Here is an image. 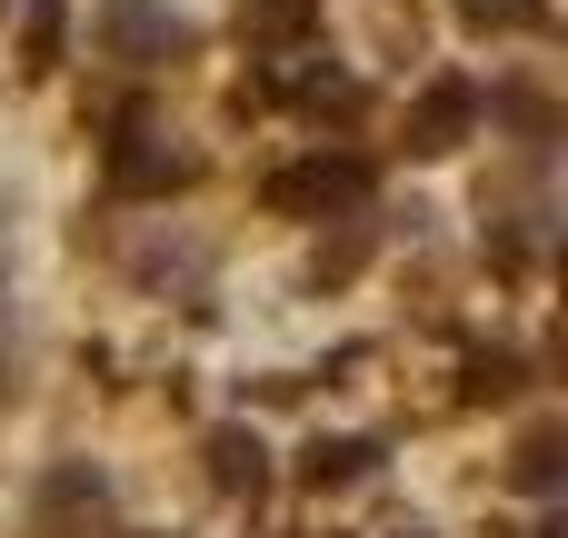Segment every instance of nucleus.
<instances>
[{
    "mask_svg": "<svg viewBox=\"0 0 568 538\" xmlns=\"http://www.w3.org/2000/svg\"><path fill=\"white\" fill-rule=\"evenodd\" d=\"M359 200H369V160H349V150H310V160L270 170V210H290V220H329Z\"/></svg>",
    "mask_w": 568,
    "mask_h": 538,
    "instance_id": "obj_1",
    "label": "nucleus"
},
{
    "mask_svg": "<svg viewBox=\"0 0 568 538\" xmlns=\"http://www.w3.org/2000/svg\"><path fill=\"white\" fill-rule=\"evenodd\" d=\"M100 50L130 60V70H160V60L190 50V20L160 10V0H100Z\"/></svg>",
    "mask_w": 568,
    "mask_h": 538,
    "instance_id": "obj_2",
    "label": "nucleus"
},
{
    "mask_svg": "<svg viewBox=\"0 0 568 538\" xmlns=\"http://www.w3.org/2000/svg\"><path fill=\"white\" fill-rule=\"evenodd\" d=\"M479 120H489L479 80H459V70H449V80H429V90H419V110H409V150H419V160H449Z\"/></svg>",
    "mask_w": 568,
    "mask_h": 538,
    "instance_id": "obj_3",
    "label": "nucleus"
},
{
    "mask_svg": "<svg viewBox=\"0 0 568 538\" xmlns=\"http://www.w3.org/2000/svg\"><path fill=\"white\" fill-rule=\"evenodd\" d=\"M110 190H130V200H160V190H190V160L150 130V120H120V140H110Z\"/></svg>",
    "mask_w": 568,
    "mask_h": 538,
    "instance_id": "obj_4",
    "label": "nucleus"
},
{
    "mask_svg": "<svg viewBox=\"0 0 568 538\" xmlns=\"http://www.w3.org/2000/svg\"><path fill=\"white\" fill-rule=\"evenodd\" d=\"M210 479H220L230 499H260V489H270V449H260L250 429H210Z\"/></svg>",
    "mask_w": 568,
    "mask_h": 538,
    "instance_id": "obj_5",
    "label": "nucleus"
},
{
    "mask_svg": "<svg viewBox=\"0 0 568 538\" xmlns=\"http://www.w3.org/2000/svg\"><path fill=\"white\" fill-rule=\"evenodd\" d=\"M379 469V439H310L300 449V479L310 489H349V479H369Z\"/></svg>",
    "mask_w": 568,
    "mask_h": 538,
    "instance_id": "obj_6",
    "label": "nucleus"
},
{
    "mask_svg": "<svg viewBox=\"0 0 568 538\" xmlns=\"http://www.w3.org/2000/svg\"><path fill=\"white\" fill-rule=\"evenodd\" d=\"M240 30H250V50H300L310 40V0H240Z\"/></svg>",
    "mask_w": 568,
    "mask_h": 538,
    "instance_id": "obj_7",
    "label": "nucleus"
},
{
    "mask_svg": "<svg viewBox=\"0 0 568 538\" xmlns=\"http://www.w3.org/2000/svg\"><path fill=\"white\" fill-rule=\"evenodd\" d=\"M559 429H529V439H519V459H509V479H519V489H529V499H549V489H559Z\"/></svg>",
    "mask_w": 568,
    "mask_h": 538,
    "instance_id": "obj_8",
    "label": "nucleus"
},
{
    "mask_svg": "<svg viewBox=\"0 0 568 538\" xmlns=\"http://www.w3.org/2000/svg\"><path fill=\"white\" fill-rule=\"evenodd\" d=\"M469 30H549V0H449Z\"/></svg>",
    "mask_w": 568,
    "mask_h": 538,
    "instance_id": "obj_9",
    "label": "nucleus"
},
{
    "mask_svg": "<svg viewBox=\"0 0 568 538\" xmlns=\"http://www.w3.org/2000/svg\"><path fill=\"white\" fill-rule=\"evenodd\" d=\"M60 60V0H30V70Z\"/></svg>",
    "mask_w": 568,
    "mask_h": 538,
    "instance_id": "obj_10",
    "label": "nucleus"
},
{
    "mask_svg": "<svg viewBox=\"0 0 568 538\" xmlns=\"http://www.w3.org/2000/svg\"><path fill=\"white\" fill-rule=\"evenodd\" d=\"M519 389V359H469V399H509Z\"/></svg>",
    "mask_w": 568,
    "mask_h": 538,
    "instance_id": "obj_11",
    "label": "nucleus"
},
{
    "mask_svg": "<svg viewBox=\"0 0 568 538\" xmlns=\"http://www.w3.org/2000/svg\"><path fill=\"white\" fill-rule=\"evenodd\" d=\"M399 538H429V529H399Z\"/></svg>",
    "mask_w": 568,
    "mask_h": 538,
    "instance_id": "obj_12",
    "label": "nucleus"
}]
</instances>
